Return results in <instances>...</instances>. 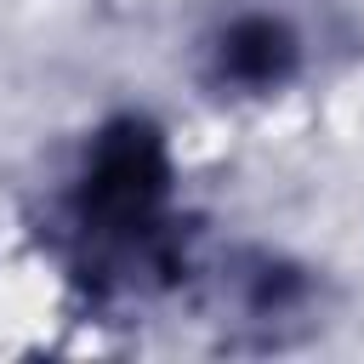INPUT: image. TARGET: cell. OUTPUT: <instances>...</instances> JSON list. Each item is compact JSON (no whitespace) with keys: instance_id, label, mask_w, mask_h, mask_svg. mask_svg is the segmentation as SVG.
<instances>
[{"instance_id":"obj_1","label":"cell","mask_w":364,"mask_h":364,"mask_svg":"<svg viewBox=\"0 0 364 364\" xmlns=\"http://www.w3.org/2000/svg\"><path fill=\"white\" fill-rule=\"evenodd\" d=\"M159 193H165V154H159L154 131L119 125V131L97 148L91 188H85V210H97L102 222H136Z\"/></svg>"},{"instance_id":"obj_2","label":"cell","mask_w":364,"mask_h":364,"mask_svg":"<svg viewBox=\"0 0 364 364\" xmlns=\"http://www.w3.org/2000/svg\"><path fill=\"white\" fill-rule=\"evenodd\" d=\"M290 63H296V46H290V34H284L279 23H267V17H250V23H239V28L228 34V68H233L239 80H250V85L284 80Z\"/></svg>"}]
</instances>
